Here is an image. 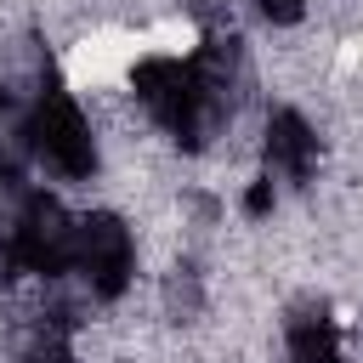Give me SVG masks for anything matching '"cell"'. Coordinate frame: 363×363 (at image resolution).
Masks as SVG:
<instances>
[{"label": "cell", "mask_w": 363, "mask_h": 363, "mask_svg": "<svg viewBox=\"0 0 363 363\" xmlns=\"http://www.w3.org/2000/svg\"><path fill=\"white\" fill-rule=\"evenodd\" d=\"M130 91L136 102L170 130L176 147L199 153L210 147V136H221L250 91V57L244 40L233 34H210L199 45V57H142L130 68Z\"/></svg>", "instance_id": "1"}, {"label": "cell", "mask_w": 363, "mask_h": 363, "mask_svg": "<svg viewBox=\"0 0 363 363\" xmlns=\"http://www.w3.org/2000/svg\"><path fill=\"white\" fill-rule=\"evenodd\" d=\"M91 301H119L130 272H136V244L130 227L113 210H91L85 221H74V267Z\"/></svg>", "instance_id": "2"}, {"label": "cell", "mask_w": 363, "mask_h": 363, "mask_svg": "<svg viewBox=\"0 0 363 363\" xmlns=\"http://www.w3.org/2000/svg\"><path fill=\"white\" fill-rule=\"evenodd\" d=\"M28 130H34V153L57 176L85 182L96 170V136H91V125H85V113H79V102L68 91H57V85L40 91L34 108H28Z\"/></svg>", "instance_id": "3"}, {"label": "cell", "mask_w": 363, "mask_h": 363, "mask_svg": "<svg viewBox=\"0 0 363 363\" xmlns=\"http://www.w3.org/2000/svg\"><path fill=\"white\" fill-rule=\"evenodd\" d=\"M6 255H11V267H23V272L62 278V272L74 267V216H68L57 199L34 193V204H28V216H23V227H17V238H11Z\"/></svg>", "instance_id": "4"}, {"label": "cell", "mask_w": 363, "mask_h": 363, "mask_svg": "<svg viewBox=\"0 0 363 363\" xmlns=\"http://www.w3.org/2000/svg\"><path fill=\"white\" fill-rule=\"evenodd\" d=\"M267 170L289 187H306L312 170H318V136L295 108H278L267 119Z\"/></svg>", "instance_id": "5"}, {"label": "cell", "mask_w": 363, "mask_h": 363, "mask_svg": "<svg viewBox=\"0 0 363 363\" xmlns=\"http://www.w3.org/2000/svg\"><path fill=\"white\" fill-rule=\"evenodd\" d=\"M284 346H289V363H340V329H335V312L329 301L306 295L284 312Z\"/></svg>", "instance_id": "6"}, {"label": "cell", "mask_w": 363, "mask_h": 363, "mask_svg": "<svg viewBox=\"0 0 363 363\" xmlns=\"http://www.w3.org/2000/svg\"><path fill=\"white\" fill-rule=\"evenodd\" d=\"M28 108L23 96L0 91V170H23L34 159V130H28Z\"/></svg>", "instance_id": "7"}, {"label": "cell", "mask_w": 363, "mask_h": 363, "mask_svg": "<svg viewBox=\"0 0 363 363\" xmlns=\"http://www.w3.org/2000/svg\"><path fill=\"white\" fill-rule=\"evenodd\" d=\"M34 193L40 187L23 170H0V250H11V238H17V227H23L28 204H34Z\"/></svg>", "instance_id": "8"}, {"label": "cell", "mask_w": 363, "mask_h": 363, "mask_svg": "<svg viewBox=\"0 0 363 363\" xmlns=\"http://www.w3.org/2000/svg\"><path fill=\"white\" fill-rule=\"evenodd\" d=\"M164 301H170V312H176V318H187V312L199 306V284H193V267H176V272H170V284H164Z\"/></svg>", "instance_id": "9"}, {"label": "cell", "mask_w": 363, "mask_h": 363, "mask_svg": "<svg viewBox=\"0 0 363 363\" xmlns=\"http://www.w3.org/2000/svg\"><path fill=\"white\" fill-rule=\"evenodd\" d=\"M255 6H261V17L278 23V28H289V23L306 17V0H255Z\"/></svg>", "instance_id": "10"}, {"label": "cell", "mask_w": 363, "mask_h": 363, "mask_svg": "<svg viewBox=\"0 0 363 363\" xmlns=\"http://www.w3.org/2000/svg\"><path fill=\"white\" fill-rule=\"evenodd\" d=\"M267 210H272V176L255 182V187L244 193V216H267Z\"/></svg>", "instance_id": "11"}]
</instances>
